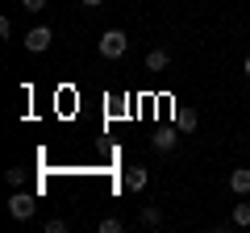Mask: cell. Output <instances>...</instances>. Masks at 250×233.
Instances as JSON below:
<instances>
[{
    "mask_svg": "<svg viewBox=\"0 0 250 233\" xmlns=\"http://www.w3.org/2000/svg\"><path fill=\"white\" fill-rule=\"evenodd\" d=\"M100 58H125V50H129V38H125V29H104L96 42Z\"/></svg>",
    "mask_w": 250,
    "mask_h": 233,
    "instance_id": "cell-1",
    "label": "cell"
},
{
    "mask_svg": "<svg viewBox=\"0 0 250 233\" xmlns=\"http://www.w3.org/2000/svg\"><path fill=\"white\" fill-rule=\"evenodd\" d=\"M34 213H38V200L29 196V192H13L9 196V216L13 221H29Z\"/></svg>",
    "mask_w": 250,
    "mask_h": 233,
    "instance_id": "cell-2",
    "label": "cell"
},
{
    "mask_svg": "<svg viewBox=\"0 0 250 233\" xmlns=\"http://www.w3.org/2000/svg\"><path fill=\"white\" fill-rule=\"evenodd\" d=\"M150 146L159 154H171L179 146V125H163V129H154V137H150Z\"/></svg>",
    "mask_w": 250,
    "mask_h": 233,
    "instance_id": "cell-3",
    "label": "cell"
},
{
    "mask_svg": "<svg viewBox=\"0 0 250 233\" xmlns=\"http://www.w3.org/2000/svg\"><path fill=\"white\" fill-rule=\"evenodd\" d=\"M50 25H34V29H29V34H25V50L29 54H42V50H50Z\"/></svg>",
    "mask_w": 250,
    "mask_h": 233,
    "instance_id": "cell-4",
    "label": "cell"
},
{
    "mask_svg": "<svg viewBox=\"0 0 250 233\" xmlns=\"http://www.w3.org/2000/svg\"><path fill=\"white\" fill-rule=\"evenodd\" d=\"M175 125H179V134H192V129L200 125V113L188 108V104H175Z\"/></svg>",
    "mask_w": 250,
    "mask_h": 233,
    "instance_id": "cell-5",
    "label": "cell"
},
{
    "mask_svg": "<svg viewBox=\"0 0 250 233\" xmlns=\"http://www.w3.org/2000/svg\"><path fill=\"white\" fill-rule=\"evenodd\" d=\"M229 192L233 196H246L250 192V167H233L229 171Z\"/></svg>",
    "mask_w": 250,
    "mask_h": 233,
    "instance_id": "cell-6",
    "label": "cell"
},
{
    "mask_svg": "<svg viewBox=\"0 0 250 233\" xmlns=\"http://www.w3.org/2000/svg\"><path fill=\"white\" fill-rule=\"evenodd\" d=\"M167 67H171V54L163 50V46H154V50L146 54V71H154V75H159V71H167Z\"/></svg>",
    "mask_w": 250,
    "mask_h": 233,
    "instance_id": "cell-7",
    "label": "cell"
},
{
    "mask_svg": "<svg viewBox=\"0 0 250 233\" xmlns=\"http://www.w3.org/2000/svg\"><path fill=\"white\" fill-rule=\"evenodd\" d=\"M146 183H150L146 167H129V171H125V188H129V192H146Z\"/></svg>",
    "mask_w": 250,
    "mask_h": 233,
    "instance_id": "cell-8",
    "label": "cell"
},
{
    "mask_svg": "<svg viewBox=\"0 0 250 233\" xmlns=\"http://www.w3.org/2000/svg\"><path fill=\"white\" fill-rule=\"evenodd\" d=\"M138 221H142L146 229H159V225H163V208H159V204H142V213H138Z\"/></svg>",
    "mask_w": 250,
    "mask_h": 233,
    "instance_id": "cell-9",
    "label": "cell"
},
{
    "mask_svg": "<svg viewBox=\"0 0 250 233\" xmlns=\"http://www.w3.org/2000/svg\"><path fill=\"white\" fill-rule=\"evenodd\" d=\"M233 225H238V229L250 225V204H233Z\"/></svg>",
    "mask_w": 250,
    "mask_h": 233,
    "instance_id": "cell-10",
    "label": "cell"
},
{
    "mask_svg": "<svg viewBox=\"0 0 250 233\" xmlns=\"http://www.w3.org/2000/svg\"><path fill=\"white\" fill-rule=\"evenodd\" d=\"M96 229H100V233H121V229H125V221H117V216H104Z\"/></svg>",
    "mask_w": 250,
    "mask_h": 233,
    "instance_id": "cell-11",
    "label": "cell"
},
{
    "mask_svg": "<svg viewBox=\"0 0 250 233\" xmlns=\"http://www.w3.org/2000/svg\"><path fill=\"white\" fill-rule=\"evenodd\" d=\"M4 179H9V188H21V183H25V167H13Z\"/></svg>",
    "mask_w": 250,
    "mask_h": 233,
    "instance_id": "cell-12",
    "label": "cell"
},
{
    "mask_svg": "<svg viewBox=\"0 0 250 233\" xmlns=\"http://www.w3.org/2000/svg\"><path fill=\"white\" fill-rule=\"evenodd\" d=\"M42 229H46V233H67V221H62V216H50Z\"/></svg>",
    "mask_w": 250,
    "mask_h": 233,
    "instance_id": "cell-13",
    "label": "cell"
},
{
    "mask_svg": "<svg viewBox=\"0 0 250 233\" xmlns=\"http://www.w3.org/2000/svg\"><path fill=\"white\" fill-rule=\"evenodd\" d=\"M21 4H25V13H42L46 9V0H21Z\"/></svg>",
    "mask_w": 250,
    "mask_h": 233,
    "instance_id": "cell-14",
    "label": "cell"
},
{
    "mask_svg": "<svg viewBox=\"0 0 250 233\" xmlns=\"http://www.w3.org/2000/svg\"><path fill=\"white\" fill-rule=\"evenodd\" d=\"M80 4H88V9H100V4H104V0H80Z\"/></svg>",
    "mask_w": 250,
    "mask_h": 233,
    "instance_id": "cell-15",
    "label": "cell"
},
{
    "mask_svg": "<svg viewBox=\"0 0 250 233\" xmlns=\"http://www.w3.org/2000/svg\"><path fill=\"white\" fill-rule=\"evenodd\" d=\"M242 71H246V75H250V54H246V63H242Z\"/></svg>",
    "mask_w": 250,
    "mask_h": 233,
    "instance_id": "cell-16",
    "label": "cell"
}]
</instances>
